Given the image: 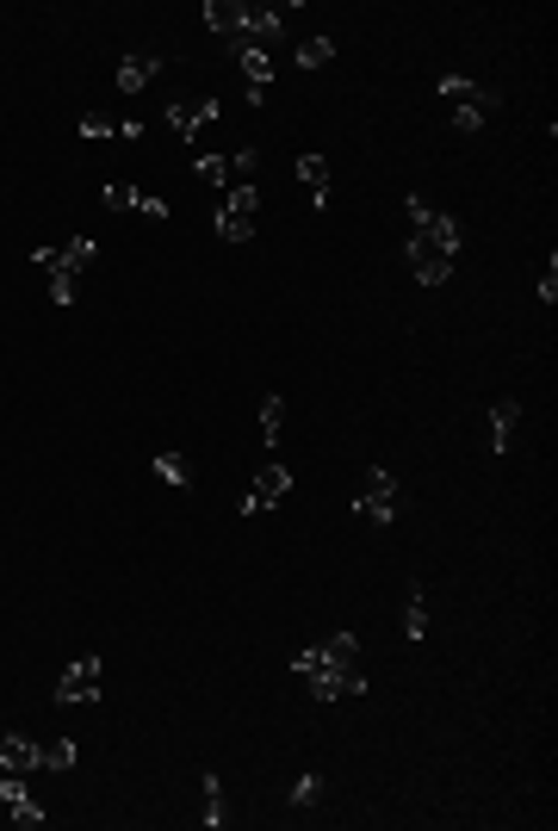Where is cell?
<instances>
[{"instance_id":"cell-1","label":"cell","mask_w":558,"mask_h":831,"mask_svg":"<svg viewBox=\"0 0 558 831\" xmlns=\"http://www.w3.org/2000/svg\"><path fill=\"white\" fill-rule=\"evenodd\" d=\"M404 217H409L404 254H409V268H416V280H423V286H447V273H453V261H460V242H465L460 217L435 212L423 193L404 199Z\"/></svg>"},{"instance_id":"cell-2","label":"cell","mask_w":558,"mask_h":831,"mask_svg":"<svg viewBox=\"0 0 558 831\" xmlns=\"http://www.w3.org/2000/svg\"><path fill=\"white\" fill-rule=\"evenodd\" d=\"M435 94L447 99V106H453V131L460 136H478L484 124H490V118H497V87H490V81H472V75H441V87H435Z\"/></svg>"},{"instance_id":"cell-3","label":"cell","mask_w":558,"mask_h":831,"mask_svg":"<svg viewBox=\"0 0 558 831\" xmlns=\"http://www.w3.org/2000/svg\"><path fill=\"white\" fill-rule=\"evenodd\" d=\"M32 261L50 273V298H57V305H75V280H81V268L99 261V242L94 236H69L62 249H32Z\"/></svg>"},{"instance_id":"cell-4","label":"cell","mask_w":558,"mask_h":831,"mask_svg":"<svg viewBox=\"0 0 558 831\" xmlns=\"http://www.w3.org/2000/svg\"><path fill=\"white\" fill-rule=\"evenodd\" d=\"M397 472H385V465H372L366 472V484H360V497H354V515H366L372 527H391L397 522Z\"/></svg>"},{"instance_id":"cell-5","label":"cell","mask_w":558,"mask_h":831,"mask_svg":"<svg viewBox=\"0 0 558 831\" xmlns=\"http://www.w3.org/2000/svg\"><path fill=\"white\" fill-rule=\"evenodd\" d=\"M354 664H360V639L354 633H329L323 645H310V652L292 657L298 677H310V670H354Z\"/></svg>"},{"instance_id":"cell-6","label":"cell","mask_w":558,"mask_h":831,"mask_svg":"<svg viewBox=\"0 0 558 831\" xmlns=\"http://www.w3.org/2000/svg\"><path fill=\"white\" fill-rule=\"evenodd\" d=\"M292 484H298V478H292V465H261L236 509H242V515H268L273 503H286V497H292Z\"/></svg>"},{"instance_id":"cell-7","label":"cell","mask_w":558,"mask_h":831,"mask_svg":"<svg viewBox=\"0 0 558 831\" xmlns=\"http://www.w3.org/2000/svg\"><path fill=\"white\" fill-rule=\"evenodd\" d=\"M99 682H106V664H99V657H75V664L57 677L50 696H57L62 708H81V701H99Z\"/></svg>"},{"instance_id":"cell-8","label":"cell","mask_w":558,"mask_h":831,"mask_svg":"<svg viewBox=\"0 0 558 831\" xmlns=\"http://www.w3.org/2000/svg\"><path fill=\"white\" fill-rule=\"evenodd\" d=\"M205 124H217V99H212V94H199V99H174V106H168V131H174V136H187V143H193V136L205 131Z\"/></svg>"},{"instance_id":"cell-9","label":"cell","mask_w":558,"mask_h":831,"mask_svg":"<svg viewBox=\"0 0 558 831\" xmlns=\"http://www.w3.org/2000/svg\"><path fill=\"white\" fill-rule=\"evenodd\" d=\"M236 62H242V81H249V106H268L273 87V50H254V44H230Z\"/></svg>"},{"instance_id":"cell-10","label":"cell","mask_w":558,"mask_h":831,"mask_svg":"<svg viewBox=\"0 0 558 831\" xmlns=\"http://www.w3.org/2000/svg\"><path fill=\"white\" fill-rule=\"evenodd\" d=\"M310 696L317 701H347V696H366V677H360V664L354 670H310Z\"/></svg>"},{"instance_id":"cell-11","label":"cell","mask_w":558,"mask_h":831,"mask_svg":"<svg viewBox=\"0 0 558 831\" xmlns=\"http://www.w3.org/2000/svg\"><path fill=\"white\" fill-rule=\"evenodd\" d=\"M0 770H13V775L44 770V745L38 738H25V733H7L0 738Z\"/></svg>"},{"instance_id":"cell-12","label":"cell","mask_w":558,"mask_h":831,"mask_svg":"<svg viewBox=\"0 0 558 831\" xmlns=\"http://www.w3.org/2000/svg\"><path fill=\"white\" fill-rule=\"evenodd\" d=\"M0 800H7V812H13V819H20L25 831H32V826H44V807L32 800V794H25V775L0 770Z\"/></svg>"},{"instance_id":"cell-13","label":"cell","mask_w":558,"mask_h":831,"mask_svg":"<svg viewBox=\"0 0 558 831\" xmlns=\"http://www.w3.org/2000/svg\"><path fill=\"white\" fill-rule=\"evenodd\" d=\"M199 13H205V25H212L217 38H230V44L249 32V7H242V0H205Z\"/></svg>"},{"instance_id":"cell-14","label":"cell","mask_w":558,"mask_h":831,"mask_svg":"<svg viewBox=\"0 0 558 831\" xmlns=\"http://www.w3.org/2000/svg\"><path fill=\"white\" fill-rule=\"evenodd\" d=\"M515 428H521V404L515 397H497V404H490V453H509V447H515Z\"/></svg>"},{"instance_id":"cell-15","label":"cell","mask_w":558,"mask_h":831,"mask_svg":"<svg viewBox=\"0 0 558 831\" xmlns=\"http://www.w3.org/2000/svg\"><path fill=\"white\" fill-rule=\"evenodd\" d=\"M155 75H162V62L143 57V50H131V57L118 62V94H143V87H150Z\"/></svg>"},{"instance_id":"cell-16","label":"cell","mask_w":558,"mask_h":831,"mask_svg":"<svg viewBox=\"0 0 558 831\" xmlns=\"http://www.w3.org/2000/svg\"><path fill=\"white\" fill-rule=\"evenodd\" d=\"M298 180L310 187L317 205H329V162H323V155H298Z\"/></svg>"},{"instance_id":"cell-17","label":"cell","mask_w":558,"mask_h":831,"mask_svg":"<svg viewBox=\"0 0 558 831\" xmlns=\"http://www.w3.org/2000/svg\"><path fill=\"white\" fill-rule=\"evenodd\" d=\"M404 639H428V590L409 583V608H404Z\"/></svg>"},{"instance_id":"cell-18","label":"cell","mask_w":558,"mask_h":831,"mask_svg":"<svg viewBox=\"0 0 558 831\" xmlns=\"http://www.w3.org/2000/svg\"><path fill=\"white\" fill-rule=\"evenodd\" d=\"M224 819H230V812H224V775H212L205 770V826H224Z\"/></svg>"},{"instance_id":"cell-19","label":"cell","mask_w":558,"mask_h":831,"mask_svg":"<svg viewBox=\"0 0 558 831\" xmlns=\"http://www.w3.org/2000/svg\"><path fill=\"white\" fill-rule=\"evenodd\" d=\"M280 428H286V397H268L261 404V441L280 447Z\"/></svg>"},{"instance_id":"cell-20","label":"cell","mask_w":558,"mask_h":831,"mask_svg":"<svg viewBox=\"0 0 558 831\" xmlns=\"http://www.w3.org/2000/svg\"><path fill=\"white\" fill-rule=\"evenodd\" d=\"M75 757H81L75 738H50L44 745V770H75Z\"/></svg>"},{"instance_id":"cell-21","label":"cell","mask_w":558,"mask_h":831,"mask_svg":"<svg viewBox=\"0 0 558 831\" xmlns=\"http://www.w3.org/2000/svg\"><path fill=\"white\" fill-rule=\"evenodd\" d=\"M317 800H323V770H305L292 782V807H317Z\"/></svg>"},{"instance_id":"cell-22","label":"cell","mask_w":558,"mask_h":831,"mask_svg":"<svg viewBox=\"0 0 558 831\" xmlns=\"http://www.w3.org/2000/svg\"><path fill=\"white\" fill-rule=\"evenodd\" d=\"M323 62H335V38H310V44H298V69H323Z\"/></svg>"},{"instance_id":"cell-23","label":"cell","mask_w":558,"mask_h":831,"mask_svg":"<svg viewBox=\"0 0 558 831\" xmlns=\"http://www.w3.org/2000/svg\"><path fill=\"white\" fill-rule=\"evenodd\" d=\"M155 478H162V484H174V490H180V484L193 478V472H187V460H180V453H155Z\"/></svg>"},{"instance_id":"cell-24","label":"cell","mask_w":558,"mask_h":831,"mask_svg":"<svg viewBox=\"0 0 558 831\" xmlns=\"http://www.w3.org/2000/svg\"><path fill=\"white\" fill-rule=\"evenodd\" d=\"M217 236H224V242H249V236H254V217H236V212H217Z\"/></svg>"},{"instance_id":"cell-25","label":"cell","mask_w":558,"mask_h":831,"mask_svg":"<svg viewBox=\"0 0 558 831\" xmlns=\"http://www.w3.org/2000/svg\"><path fill=\"white\" fill-rule=\"evenodd\" d=\"M224 212H236V217H254V212H261V193H254V180H249V187H230Z\"/></svg>"},{"instance_id":"cell-26","label":"cell","mask_w":558,"mask_h":831,"mask_svg":"<svg viewBox=\"0 0 558 831\" xmlns=\"http://www.w3.org/2000/svg\"><path fill=\"white\" fill-rule=\"evenodd\" d=\"M131 199H136V187H131V180H112V187L99 193V205H106V212H131Z\"/></svg>"},{"instance_id":"cell-27","label":"cell","mask_w":558,"mask_h":831,"mask_svg":"<svg viewBox=\"0 0 558 831\" xmlns=\"http://www.w3.org/2000/svg\"><path fill=\"white\" fill-rule=\"evenodd\" d=\"M539 305H546V310H553L558 305V254H546V273H539Z\"/></svg>"},{"instance_id":"cell-28","label":"cell","mask_w":558,"mask_h":831,"mask_svg":"<svg viewBox=\"0 0 558 831\" xmlns=\"http://www.w3.org/2000/svg\"><path fill=\"white\" fill-rule=\"evenodd\" d=\"M136 212L143 217H168V199H155V193H143V187H136V199H131Z\"/></svg>"}]
</instances>
